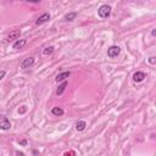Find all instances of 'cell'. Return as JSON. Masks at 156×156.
<instances>
[{
    "mask_svg": "<svg viewBox=\"0 0 156 156\" xmlns=\"http://www.w3.org/2000/svg\"><path fill=\"white\" fill-rule=\"evenodd\" d=\"M27 1H30V2H39V1H41V0H27Z\"/></svg>",
    "mask_w": 156,
    "mask_h": 156,
    "instance_id": "19",
    "label": "cell"
},
{
    "mask_svg": "<svg viewBox=\"0 0 156 156\" xmlns=\"http://www.w3.org/2000/svg\"><path fill=\"white\" fill-rule=\"evenodd\" d=\"M20 34H21V30H20V29H15V30L10 32V34H9V37H7V40L10 41V40H16V39H18Z\"/></svg>",
    "mask_w": 156,
    "mask_h": 156,
    "instance_id": "8",
    "label": "cell"
},
{
    "mask_svg": "<svg viewBox=\"0 0 156 156\" xmlns=\"http://www.w3.org/2000/svg\"><path fill=\"white\" fill-rule=\"evenodd\" d=\"M18 143H20L21 145H26V144H27V141H26V140H21V141H18Z\"/></svg>",
    "mask_w": 156,
    "mask_h": 156,
    "instance_id": "18",
    "label": "cell"
},
{
    "mask_svg": "<svg viewBox=\"0 0 156 156\" xmlns=\"http://www.w3.org/2000/svg\"><path fill=\"white\" fill-rule=\"evenodd\" d=\"M98 13H99V16L101 18H107L110 16V13H111V7L108 5H101L99 7V10H98Z\"/></svg>",
    "mask_w": 156,
    "mask_h": 156,
    "instance_id": "1",
    "label": "cell"
},
{
    "mask_svg": "<svg viewBox=\"0 0 156 156\" xmlns=\"http://www.w3.org/2000/svg\"><path fill=\"white\" fill-rule=\"evenodd\" d=\"M51 113L55 115V116H62V115H63V110H62L61 107H54V108L51 110Z\"/></svg>",
    "mask_w": 156,
    "mask_h": 156,
    "instance_id": "12",
    "label": "cell"
},
{
    "mask_svg": "<svg viewBox=\"0 0 156 156\" xmlns=\"http://www.w3.org/2000/svg\"><path fill=\"white\" fill-rule=\"evenodd\" d=\"M50 20V15L49 13H43L41 16H39L38 17V20L35 21V24H38V26H40V24H43V23H45V22H48Z\"/></svg>",
    "mask_w": 156,
    "mask_h": 156,
    "instance_id": "6",
    "label": "cell"
},
{
    "mask_svg": "<svg viewBox=\"0 0 156 156\" xmlns=\"http://www.w3.org/2000/svg\"><path fill=\"white\" fill-rule=\"evenodd\" d=\"M54 51V46H48V48H45L44 50H43V54L44 55H49V54H51Z\"/></svg>",
    "mask_w": 156,
    "mask_h": 156,
    "instance_id": "14",
    "label": "cell"
},
{
    "mask_svg": "<svg viewBox=\"0 0 156 156\" xmlns=\"http://www.w3.org/2000/svg\"><path fill=\"white\" fill-rule=\"evenodd\" d=\"M5 74H6V72H5L4 69H1V71H0V80H1V79L5 77Z\"/></svg>",
    "mask_w": 156,
    "mask_h": 156,
    "instance_id": "16",
    "label": "cell"
},
{
    "mask_svg": "<svg viewBox=\"0 0 156 156\" xmlns=\"http://www.w3.org/2000/svg\"><path fill=\"white\" fill-rule=\"evenodd\" d=\"M85 127H87V123H85L84 121H78V122L76 123V129H77V130H79V132H80V130H83Z\"/></svg>",
    "mask_w": 156,
    "mask_h": 156,
    "instance_id": "11",
    "label": "cell"
},
{
    "mask_svg": "<svg viewBox=\"0 0 156 156\" xmlns=\"http://www.w3.org/2000/svg\"><path fill=\"white\" fill-rule=\"evenodd\" d=\"M33 65H34V57H27V58H24V60L22 61V63H21V68L26 69V68L32 67Z\"/></svg>",
    "mask_w": 156,
    "mask_h": 156,
    "instance_id": "3",
    "label": "cell"
},
{
    "mask_svg": "<svg viewBox=\"0 0 156 156\" xmlns=\"http://www.w3.org/2000/svg\"><path fill=\"white\" fill-rule=\"evenodd\" d=\"M76 17H77V12H71V13H68V15L65 16V20H67V21H73Z\"/></svg>",
    "mask_w": 156,
    "mask_h": 156,
    "instance_id": "13",
    "label": "cell"
},
{
    "mask_svg": "<svg viewBox=\"0 0 156 156\" xmlns=\"http://www.w3.org/2000/svg\"><path fill=\"white\" fill-rule=\"evenodd\" d=\"M149 62H150L151 65H155V62H156V60H155V57H154V56H151V57L149 58Z\"/></svg>",
    "mask_w": 156,
    "mask_h": 156,
    "instance_id": "15",
    "label": "cell"
},
{
    "mask_svg": "<svg viewBox=\"0 0 156 156\" xmlns=\"http://www.w3.org/2000/svg\"><path fill=\"white\" fill-rule=\"evenodd\" d=\"M119 51H121L119 46L113 45V46H111V48H108V49H107V55H108L110 57H116V56L119 54Z\"/></svg>",
    "mask_w": 156,
    "mask_h": 156,
    "instance_id": "4",
    "label": "cell"
},
{
    "mask_svg": "<svg viewBox=\"0 0 156 156\" xmlns=\"http://www.w3.org/2000/svg\"><path fill=\"white\" fill-rule=\"evenodd\" d=\"M11 128V123L7 119V117H5L4 115H0V129L2 130H7Z\"/></svg>",
    "mask_w": 156,
    "mask_h": 156,
    "instance_id": "2",
    "label": "cell"
},
{
    "mask_svg": "<svg viewBox=\"0 0 156 156\" xmlns=\"http://www.w3.org/2000/svg\"><path fill=\"white\" fill-rule=\"evenodd\" d=\"M66 87H67V82H66V80H62L61 85H58V88H57V90H56V95H61V94L63 93V90L66 89Z\"/></svg>",
    "mask_w": 156,
    "mask_h": 156,
    "instance_id": "10",
    "label": "cell"
},
{
    "mask_svg": "<svg viewBox=\"0 0 156 156\" xmlns=\"http://www.w3.org/2000/svg\"><path fill=\"white\" fill-rule=\"evenodd\" d=\"M69 74H71V72H69V71L61 72V73H58V74L56 76L55 80H56L57 83H58V82H62V80H66V78H68V77H69Z\"/></svg>",
    "mask_w": 156,
    "mask_h": 156,
    "instance_id": "7",
    "label": "cell"
},
{
    "mask_svg": "<svg viewBox=\"0 0 156 156\" xmlns=\"http://www.w3.org/2000/svg\"><path fill=\"white\" fill-rule=\"evenodd\" d=\"M65 155L67 156V155H76V152L74 151H69V152H65Z\"/></svg>",
    "mask_w": 156,
    "mask_h": 156,
    "instance_id": "17",
    "label": "cell"
},
{
    "mask_svg": "<svg viewBox=\"0 0 156 156\" xmlns=\"http://www.w3.org/2000/svg\"><path fill=\"white\" fill-rule=\"evenodd\" d=\"M145 78H146L145 73H144V72H140V71H138V72H135V73L133 74V80H134L135 83L143 82V80H144Z\"/></svg>",
    "mask_w": 156,
    "mask_h": 156,
    "instance_id": "5",
    "label": "cell"
},
{
    "mask_svg": "<svg viewBox=\"0 0 156 156\" xmlns=\"http://www.w3.org/2000/svg\"><path fill=\"white\" fill-rule=\"evenodd\" d=\"M26 43H27L26 39H18V40H16V41L13 43L12 48H13V49H22V48L26 45Z\"/></svg>",
    "mask_w": 156,
    "mask_h": 156,
    "instance_id": "9",
    "label": "cell"
}]
</instances>
